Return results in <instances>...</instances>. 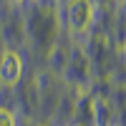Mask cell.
<instances>
[{"label": "cell", "instance_id": "obj_1", "mask_svg": "<svg viewBox=\"0 0 126 126\" xmlns=\"http://www.w3.org/2000/svg\"><path fill=\"white\" fill-rule=\"evenodd\" d=\"M66 20H68V28L73 30V33L88 30L91 20H93V5H91V0H71L68 10H66Z\"/></svg>", "mask_w": 126, "mask_h": 126}, {"label": "cell", "instance_id": "obj_2", "mask_svg": "<svg viewBox=\"0 0 126 126\" xmlns=\"http://www.w3.org/2000/svg\"><path fill=\"white\" fill-rule=\"evenodd\" d=\"M23 76V58L18 50H5L0 58V83L3 86H15Z\"/></svg>", "mask_w": 126, "mask_h": 126}, {"label": "cell", "instance_id": "obj_4", "mask_svg": "<svg viewBox=\"0 0 126 126\" xmlns=\"http://www.w3.org/2000/svg\"><path fill=\"white\" fill-rule=\"evenodd\" d=\"M15 3H20V0H15Z\"/></svg>", "mask_w": 126, "mask_h": 126}, {"label": "cell", "instance_id": "obj_3", "mask_svg": "<svg viewBox=\"0 0 126 126\" xmlns=\"http://www.w3.org/2000/svg\"><path fill=\"white\" fill-rule=\"evenodd\" d=\"M0 126H15V116L8 109H0Z\"/></svg>", "mask_w": 126, "mask_h": 126}]
</instances>
